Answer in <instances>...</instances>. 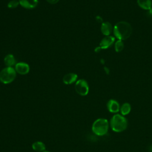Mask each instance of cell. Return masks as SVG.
<instances>
[{"mask_svg":"<svg viewBox=\"0 0 152 152\" xmlns=\"http://www.w3.org/2000/svg\"><path fill=\"white\" fill-rule=\"evenodd\" d=\"M77 75L75 73L66 74L63 77V83L65 84H71L77 80Z\"/></svg>","mask_w":152,"mask_h":152,"instance_id":"obj_10","label":"cell"},{"mask_svg":"<svg viewBox=\"0 0 152 152\" xmlns=\"http://www.w3.org/2000/svg\"><path fill=\"white\" fill-rule=\"evenodd\" d=\"M115 37L111 36L104 37L100 42V48L101 49H106L110 47L114 42Z\"/></svg>","mask_w":152,"mask_h":152,"instance_id":"obj_8","label":"cell"},{"mask_svg":"<svg viewBox=\"0 0 152 152\" xmlns=\"http://www.w3.org/2000/svg\"><path fill=\"white\" fill-rule=\"evenodd\" d=\"M132 32V28L129 23L126 21L117 23L113 28L114 35L119 40H125L130 37Z\"/></svg>","mask_w":152,"mask_h":152,"instance_id":"obj_1","label":"cell"},{"mask_svg":"<svg viewBox=\"0 0 152 152\" xmlns=\"http://www.w3.org/2000/svg\"><path fill=\"white\" fill-rule=\"evenodd\" d=\"M131 110V104L129 103H124L120 107V112L121 114L123 116H125L128 115Z\"/></svg>","mask_w":152,"mask_h":152,"instance_id":"obj_15","label":"cell"},{"mask_svg":"<svg viewBox=\"0 0 152 152\" xmlns=\"http://www.w3.org/2000/svg\"><path fill=\"white\" fill-rule=\"evenodd\" d=\"M16 77V71L12 67H6L0 72V81L5 84L12 83Z\"/></svg>","mask_w":152,"mask_h":152,"instance_id":"obj_4","label":"cell"},{"mask_svg":"<svg viewBox=\"0 0 152 152\" xmlns=\"http://www.w3.org/2000/svg\"><path fill=\"white\" fill-rule=\"evenodd\" d=\"M149 10H150V11H149V12H150V14L152 15V7H151V8Z\"/></svg>","mask_w":152,"mask_h":152,"instance_id":"obj_20","label":"cell"},{"mask_svg":"<svg viewBox=\"0 0 152 152\" xmlns=\"http://www.w3.org/2000/svg\"><path fill=\"white\" fill-rule=\"evenodd\" d=\"M31 147L33 150L37 152H43L46 150L45 144L43 142L39 141L34 142L31 145Z\"/></svg>","mask_w":152,"mask_h":152,"instance_id":"obj_12","label":"cell"},{"mask_svg":"<svg viewBox=\"0 0 152 152\" xmlns=\"http://www.w3.org/2000/svg\"><path fill=\"white\" fill-rule=\"evenodd\" d=\"M112 31V26L109 22H104L102 24L101 31L103 34L105 36H109Z\"/></svg>","mask_w":152,"mask_h":152,"instance_id":"obj_11","label":"cell"},{"mask_svg":"<svg viewBox=\"0 0 152 152\" xmlns=\"http://www.w3.org/2000/svg\"><path fill=\"white\" fill-rule=\"evenodd\" d=\"M4 61L7 67H12L13 65L16 64L15 58L12 54H8L6 55L4 58Z\"/></svg>","mask_w":152,"mask_h":152,"instance_id":"obj_13","label":"cell"},{"mask_svg":"<svg viewBox=\"0 0 152 152\" xmlns=\"http://www.w3.org/2000/svg\"><path fill=\"white\" fill-rule=\"evenodd\" d=\"M148 151H149V152H152V145H150V146L149 147Z\"/></svg>","mask_w":152,"mask_h":152,"instance_id":"obj_19","label":"cell"},{"mask_svg":"<svg viewBox=\"0 0 152 152\" xmlns=\"http://www.w3.org/2000/svg\"><path fill=\"white\" fill-rule=\"evenodd\" d=\"M20 5L18 0H11L8 3V7L11 9H14L17 8Z\"/></svg>","mask_w":152,"mask_h":152,"instance_id":"obj_17","label":"cell"},{"mask_svg":"<svg viewBox=\"0 0 152 152\" xmlns=\"http://www.w3.org/2000/svg\"><path fill=\"white\" fill-rule=\"evenodd\" d=\"M20 5L26 9H33L37 7L38 0H18Z\"/></svg>","mask_w":152,"mask_h":152,"instance_id":"obj_9","label":"cell"},{"mask_svg":"<svg viewBox=\"0 0 152 152\" xmlns=\"http://www.w3.org/2000/svg\"><path fill=\"white\" fill-rule=\"evenodd\" d=\"M137 4L144 10H150L152 7L151 0H137Z\"/></svg>","mask_w":152,"mask_h":152,"instance_id":"obj_14","label":"cell"},{"mask_svg":"<svg viewBox=\"0 0 152 152\" xmlns=\"http://www.w3.org/2000/svg\"><path fill=\"white\" fill-rule=\"evenodd\" d=\"M14 69L18 74L20 75H26L30 71V66L27 63L20 62L15 65Z\"/></svg>","mask_w":152,"mask_h":152,"instance_id":"obj_6","label":"cell"},{"mask_svg":"<svg viewBox=\"0 0 152 152\" xmlns=\"http://www.w3.org/2000/svg\"><path fill=\"white\" fill-rule=\"evenodd\" d=\"M110 126L114 132H121L127 128L128 121L124 116L116 113L110 120Z\"/></svg>","mask_w":152,"mask_h":152,"instance_id":"obj_2","label":"cell"},{"mask_svg":"<svg viewBox=\"0 0 152 152\" xmlns=\"http://www.w3.org/2000/svg\"><path fill=\"white\" fill-rule=\"evenodd\" d=\"M119 103L114 99L109 100L107 103V110L113 113H117L120 110Z\"/></svg>","mask_w":152,"mask_h":152,"instance_id":"obj_7","label":"cell"},{"mask_svg":"<svg viewBox=\"0 0 152 152\" xmlns=\"http://www.w3.org/2000/svg\"><path fill=\"white\" fill-rule=\"evenodd\" d=\"M109 128L107 119L105 118H98L93 123L91 129L94 134L98 136H103L106 134Z\"/></svg>","mask_w":152,"mask_h":152,"instance_id":"obj_3","label":"cell"},{"mask_svg":"<svg viewBox=\"0 0 152 152\" xmlns=\"http://www.w3.org/2000/svg\"><path fill=\"white\" fill-rule=\"evenodd\" d=\"M43 152H50V151H48V150H45V151H43Z\"/></svg>","mask_w":152,"mask_h":152,"instance_id":"obj_21","label":"cell"},{"mask_svg":"<svg viewBox=\"0 0 152 152\" xmlns=\"http://www.w3.org/2000/svg\"><path fill=\"white\" fill-rule=\"evenodd\" d=\"M48 2H49V4H56L59 0H46Z\"/></svg>","mask_w":152,"mask_h":152,"instance_id":"obj_18","label":"cell"},{"mask_svg":"<svg viewBox=\"0 0 152 152\" xmlns=\"http://www.w3.org/2000/svg\"><path fill=\"white\" fill-rule=\"evenodd\" d=\"M75 90L79 95L82 96H86L89 91L88 84L85 80H78L75 83Z\"/></svg>","mask_w":152,"mask_h":152,"instance_id":"obj_5","label":"cell"},{"mask_svg":"<svg viewBox=\"0 0 152 152\" xmlns=\"http://www.w3.org/2000/svg\"><path fill=\"white\" fill-rule=\"evenodd\" d=\"M124 48V45L122 40H118L117 42H116V43L115 44V49L116 52H119L122 51L123 50Z\"/></svg>","mask_w":152,"mask_h":152,"instance_id":"obj_16","label":"cell"}]
</instances>
